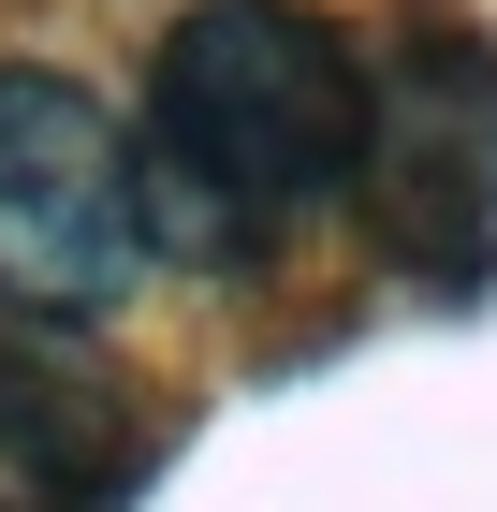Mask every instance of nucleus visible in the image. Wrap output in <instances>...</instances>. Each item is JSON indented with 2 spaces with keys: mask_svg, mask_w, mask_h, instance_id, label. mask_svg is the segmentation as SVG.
<instances>
[{
  "mask_svg": "<svg viewBox=\"0 0 497 512\" xmlns=\"http://www.w3.org/2000/svg\"><path fill=\"white\" fill-rule=\"evenodd\" d=\"M161 249L147 132L103 118V88L0 59V278L44 308H117Z\"/></svg>",
  "mask_w": 497,
  "mask_h": 512,
  "instance_id": "obj_2",
  "label": "nucleus"
},
{
  "mask_svg": "<svg viewBox=\"0 0 497 512\" xmlns=\"http://www.w3.org/2000/svg\"><path fill=\"white\" fill-rule=\"evenodd\" d=\"M0 483L44 498V512H103L132 483V439H117L103 381H74L44 352H0Z\"/></svg>",
  "mask_w": 497,
  "mask_h": 512,
  "instance_id": "obj_4",
  "label": "nucleus"
},
{
  "mask_svg": "<svg viewBox=\"0 0 497 512\" xmlns=\"http://www.w3.org/2000/svg\"><path fill=\"white\" fill-rule=\"evenodd\" d=\"M147 191L191 235H278L366 191V59L307 0H205L147 59Z\"/></svg>",
  "mask_w": 497,
  "mask_h": 512,
  "instance_id": "obj_1",
  "label": "nucleus"
},
{
  "mask_svg": "<svg viewBox=\"0 0 497 512\" xmlns=\"http://www.w3.org/2000/svg\"><path fill=\"white\" fill-rule=\"evenodd\" d=\"M366 220L410 264H468L497 235V44L483 30H410L366 74Z\"/></svg>",
  "mask_w": 497,
  "mask_h": 512,
  "instance_id": "obj_3",
  "label": "nucleus"
}]
</instances>
